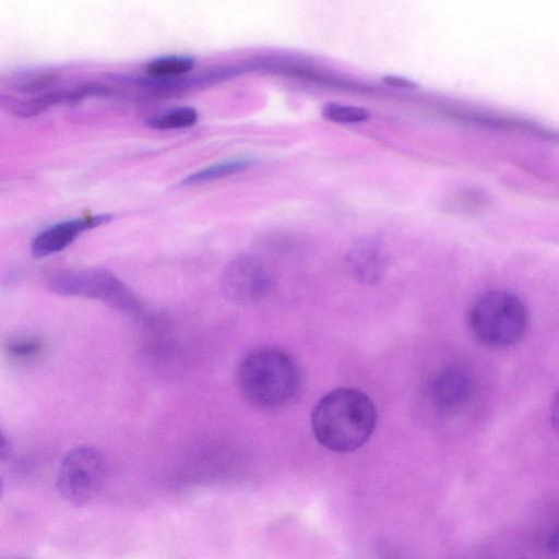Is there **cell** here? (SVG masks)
<instances>
[{
    "mask_svg": "<svg viewBox=\"0 0 559 559\" xmlns=\"http://www.w3.org/2000/svg\"><path fill=\"white\" fill-rule=\"evenodd\" d=\"M106 475L102 453L95 448L81 445L70 450L61 461L56 487L67 502L82 507L99 492Z\"/></svg>",
    "mask_w": 559,
    "mask_h": 559,
    "instance_id": "5",
    "label": "cell"
},
{
    "mask_svg": "<svg viewBox=\"0 0 559 559\" xmlns=\"http://www.w3.org/2000/svg\"><path fill=\"white\" fill-rule=\"evenodd\" d=\"M7 354L19 361L36 358L43 350V341L34 335H19L5 344Z\"/></svg>",
    "mask_w": 559,
    "mask_h": 559,
    "instance_id": "14",
    "label": "cell"
},
{
    "mask_svg": "<svg viewBox=\"0 0 559 559\" xmlns=\"http://www.w3.org/2000/svg\"><path fill=\"white\" fill-rule=\"evenodd\" d=\"M322 115L334 122L338 123H357L366 121L369 112L358 106L343 105V104H328Z\"/></svg>",
    "mask_w": 559,
    "mask_h": 559,
    "instance_id": "16",
    "label": "cell"
},
{
    "mask_svg": "<svg viewBox=\"0 0 559 559\" xmlns=\"http://www.w3.org/2000/svg\"><path fill=\"white\" fill-rule=\"evenodd\" d=\"M468 326L473 336L484 346L508 348L520 343L526 334L530 313L516 294L492 289L479 295L472 304Z\"/></svg>",
    "mask_w": 559,
    "mask_h": 559,
    "instance_id": "3",
    "label": "cell"
},
{
    "mask_svg": "<svg viewBox=\"0 0 559 559\" xmlns=\"http://www.w3.org/2000/svg\"><path fill=\"white\" fill-rule=\"evenodd\" d=\"M252 164L251 159L237 158L207 166L193 174H190L179 182V186L201 185L223 177L242 171Z\"/></svg>",
    "mask_w": 559,
    "mask_h": 559,
    "instance_id": "12",
    "label": "cell"
},
{
    "mask_svg": "<svg viewBox=\"0 0 559 559\" xmlns=\"http://www.w3.org/2000/svg\"><path fill=\"white\" fill-rule=\"evenodd\" d=\"M275 274L261 257L242 253L230 260L221 275V289L230 302L253 306L272 293Z\"/></svg>",
    "mask_w": 559,
    "mask_h": 559,
    "instance_id": "6",
    "label": "cell"
},
{
    "mask_svg": "<svg viewBox=\"0 0 559 559\" xmlns=\"http://www.w3.org/2000/svg\"><path fill=\"white\" fill-rule=\"evenodd\" d=\"M47 285L57 294L99 300L120 311L135 312L139 309L134 293L107 269L53 271L47 276Z\"/></svg>",
    "mask_w": 559,
    "mask_h": 559,
    "instance_id": "4",
    "label": "cell"
},
{
    "mask_svg": "<svg viewBox=\"0 0 559 559\" xmlns=\"http://www.w3.org/2000/svg\"><path fill=\"white\" fill-rule=\"evenodd\" d=\"M73 104L72 88L46 91L27 100L12 105L13 112L22 117L38 115L57 104Z\"/></svg>",
    "mask_w": 559,
    "mask_h": 559,
    "instance_id": "10",
    "label": "cell"
},
{
    "mask_svg": "<svg viewBox=\"0 0 559 559\" xmlns=\"http://www.w3.org/2000/svg\"><path fill=\"white\" fill-rule=\"evenodd\" d=\"M550 421L552 428L559 435V390L556 392L550 404Z\"/></svg>",
    "mask_w": 559,
    "mask_h": 559,
    "instance_id": "17",
    "label": "cell"
},
{
    "mask_svg": "<svg viewBox=\"0 0 559 559\" xmlns=\"http://www.w3.org/2000/svg\"><path fill=\"white\" fill-rule=\"evenodd\" d=\"M108 214H97L73 218L51 225L38 233L32 243L31 251L36 258H44L62 251L82 233L111 221Z\"/></svg>",
    "mask_w": 559,
    "mask_h": 559,
    "instance_id": "9",
    "label": "cell"
},
{
    "mask_svg": "<svg viewBox=\"0 0 559 559\" xmlns=\"http://www.w3.org/2000/svg\"><path fill=\"white\" fill-rule=\"evenodd\" d=\"M376 425V406L358 389H334L324 394L311 412V428L317 441L336 453L353 452L362 447Z\"/></svg>",
    "mask_w": 559,
    "mask_h": 559,
    "instance_id": "1",
    "label": "cell"
},
{
    "mask_svg": "<svg viewBox=\"0 0 559 559\" xmlns=\"http://www.w3.org/2000/svg\"><path fill=\"white\" fill-rule=\"evenodd\" d=\"M199 114L195 108L177 107L148 118L145 123L155 130L186 129L194 126Z\"/></svg>",
    "mask_w": 559,
    "mask_h": 559,
    "instance_id": "13",
    "label": "cell"
},
{
    "mask_svg": "<svg viewBox=\"0 0 559 559\" xmlns=\"http://www.w3.org/2000/svg\"><path fill=\"white\" fill-rule=\"evenodd\" d=\"M236 382L251 405L274 411L289 405L297 397L301 376L288 353L277 347H259L240 358Z\"/></svg>",
    "mask_w": 559,
    "mask_h": 559,
    "instance_id": "2",
    "label": "cell"
},
{
    "mask_svg": "<svg viewBox=\"0 0 559 559\" xmlns=\"http://www.w3.org/2000/svg\"><path fill=\"white\" fill-rule=\"evenodd\" d=\"M546 546L549 552L559 555V528L554 530L546 539Z\"/></svg>",
    "mask_w": 559,
    "mask_h": 559,
    "instance_id": "19",
    "label": "cell"
},
{
    "mask_svg": "<svg viewBox=\"0 0 559 559\" xmlns=\"http://www.w3.org/2000/svg\"><path fill=\"white\" fill-rule=\"evenodd\" d=\"M345 265L349 276L362 285H374L382 281L390 266L389 252L376 237L357 239L346 252Z\"/></svg>",
    "mask_w": 559,
    "mask_h": 559,
    "instance_id": "8",
    "label": "cell"
},
{
    "mask_svg": "<svg viewBox=\"0 0 559 559\" xmlns=\"http://www.w3.org/2000/svg\"><path fill=\"white\" fill-rule=\"evenodd\" d=\"M471 374L459 366H445L428 378L425 397L430 407L441 415H453L467 405L473 395Z\"/></svg>",
    "mask_w": 559,
    "mask_h": 559,
    "instance_id": "7",
    "label": "cell"
},
{
    "mask_svg": "<svg viewBox=\"0 0 559 559\" xmlns=\"http://www.w3.org/2000/svg\"><path fill=\"white\" fill-rule=\"evenodd\" d=\"M56 80L53 72H23L12 79V86L21 92H39L53 85Z\"/></svg>",
    "mask_w": 559,
    "mask_h": 559,
    "instance_id": "15",
    "label": "cell"
},
{
    "mask_svg": "<svg viewBox=\"0 0 559 559\" xmlns=\"http://www.w3.org/2000/svg\"><path fill=\"white\" fill-rule=\"evenodd\" d=\"M382 81L384 83L395 86V87L413 88L416 86L415 82H413L408 79H405V78L394 76V75L384 76L382 79Z\"/></svg>",
    "mask_w": 559,
    "mask_h": 559,
    "instance_id": "18",
    "label": "cell"
},
{
    "mask_svg": "<svg viewBox=\"0 0 559 559\" xmlns=\"http://www.w3.org/2000/svg\"><path fill=\"white\" fill-rule=\"evenodd\" d=\"M194 64L195 59L191 56L173 55L151 60L145 70L152 78L171 80L188 73Z\"/></svg>",
    "mask_w": 559,
    "mask_h": 559,
    "instance_id": "11",
    "label": "cell"
}]
</instances>
